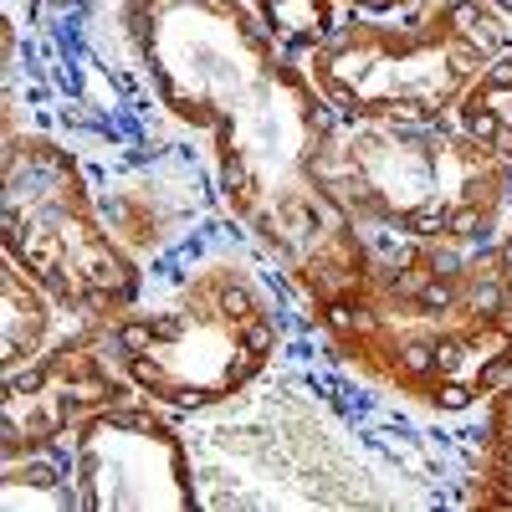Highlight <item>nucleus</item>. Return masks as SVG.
Listing matches in <instances>:
<instances>
[{
  "instance_id": "1",
  "label": "nucleus",
  "mask_w": 512,
  "mask_h": 512,
  "mask_svg": "<svg viewBox=\"0 0 512 512\" xmlns=\"http://www.w3.org/2000/svg\"><path fill=\"white\" fill-rule=\"evenodd\" d=\"M113 21L154 103L210 139L226 221L303 313L354 297L369 282V231L318 180L338 113L251 0H113Z\"/></svg>"
},
{
  "instance_id": "2",
  "label": "nucleus",
  "mask_w": 512,
  "mask_h": 512,
  "mask_svg": "<svg viewBox=\"0 0 512 512\" xmlns=\"http://www.w3.org/2000/svg\"><path fill=\"white\" fill-rule=\"evenodd\" d=\"M308 323L349 374L425 415L482 410L512 379V308L487 246L369 231V282Z\"/></svg>"
},
{
  "instance_id": "3",
  "label": "nucleus",
  "mask_w": 512,
  "mask_h": 512,
  "mask_svg": "<svg viewBox=\"0 0 512 512\" xmlns=\"http://www.w3.org/2000/svg\"><path fill=\"white\" fill-rule=\"evenodd\" d=\"M318 180L374 236L487 246L512 216V164L456 118H338Z\"/></svg>"
},
{
  "instance_id": "4",
  "label": "nucleus",
  "mask_w": 512,
  "mask_h": 512,
  "mask_svg": "<svg viewBox=\"0 0 512 512\" xmlns=\"http://www.w3.org/2000/svg\"><path fill=\"white\" fill-rule=\"evenodd\" d=\"M113 344L139 395L175 415H205L241 400L277 364L287 323L246 262L205 256L159 303L113 318Z\"/></svg>"
},
{
  "instance_id": "5",
  "label": "nucleus",
  "mask_w": 512,
  "mask_h": 512,
  "mask_svg": "<svg viewBox=\"0 0 512 512\" xmlns=\"http://www.w3.org/2000/svg\"><path fill=\"white\" fill-rule=\"evenodd\" d=\"M507 47L512 21L497 0H415L395 16L344 11L303 67L338 118L436 123L456 118L461 98Z\"/></svg>"
},
{
  "instance_id": "6",
  "label": "nucleus",
  "mask_w": 512,
  "mask_h": 512,
  "mask_svg": "<svg viewBox=\"0 0 512 512\" xmlns=\"http://www.w3.org/2000/svg\"><path fill=\"white\" fill-rule=\"evenodd\" d=\"M0 231L6 262L47 292L67 323H113L144 303V256H134L108 226L82 154L47 128L11 123Z\"/></svg>"
},
{
  "instance_id": "7",
  "label": "nucleus",
  "mask_w": 512,
  "mask_h": 512,
  "mask_svg": "<svg viewBox=\"0 0 512 512\" xmlns=\"http://www.w3.org/2000/svg\"><path fill=\"white\" fill-rule=\"evenodd\" d=\"M67 461L88 512H195L205 502L180 415L139 390L82 420Z\"/></svg>"
},
{
  "instance_id": "8",
  "label": "nucleus",
  "mask_w": 512,
  "mask_h": 512,
  "mask_svg": "<svg viewBox=\"0 0 512 512\" xmlns=\"http://www.w3.org/2000/svg\"><path fill=\"white\" fill-rule=\"evenodd\" d=\"M134 395L113 323H67L31 364L6 374L0 400V461L67 451L72 431L98 410Z\"/></svg>"
},
{
  "instance_id": "9",
  "label": "nucleus",
  "mask_w": 512,
  "mask_h": 512,
  "mask_svg": "<svg viewBox=\"0 0 512 512\" xmlns=\"http://www.w3.org/2000/svg\"><path fill=\"white\" fill-rule=\"evenodd\" d=\"M67 328L62 308L41 292L16 262L0 267V369H21L31 364L52 338Z\"/></svg>"
},
{
  "instance_id": "10",
  "label": "nucleus",
  "mask_w": 512,
  "mask_h": 512,
  "mask_svg": "<svg viewBox=\"0 0 512 512\" xmlns=\"http://www.w3.org/2000/svg\"><path fill=\"white\" fill-rule=\"evenodd\" d=\"M461 507L512 512V379L482 400L472 472L461 477Z\"/></svg>"
},
{
  "instance_id": "11",
  "label": "nucleus",
  "mask_w": 512,
  "mask_h": 512,
  "mask_svg": "<svg viewBox=\"0 0 512 512\" xmlns=\"http://www.w3.org/2000/svg\"><path fill=\"white\" fill-rule=\"evenodd\" d=\"M0 502H6V512H26V507L67 512V507H82L67 451H41V456L6 461V472H0Z\"/></svg>"
},
{
  "instance_id": "12",
  "label": "nucleus",
  "mask_w": 512,
  "mask_h": 512,
  "mask_svg": "<svg viewBox=\"0 0 512 512\" xmlns=\"http://www.w3.org/2000/svg\"><path fill=\"white\" fill-rule=\"evenodd\" d=\"M456 123L512 164V47L477 77V88L461 98Z\"/></svg>"
},
{
  "instance_id": "13",
  "label": "nucleus",
  "mask_w": 512,
  "mask_h": 512,
  "mask_svg": "<svg viewBox=\"0 0 512 512\" xmlns=\"http://www.w3.org/2000/svg\"><path fill=\"white\" fill-rule=\"evenodd\" d=\"M251 11L262 16V26L282 41V47L303 62L333 36V26L344 21L338 0H251Z\"/></svg>"
},
{
  "instance_id": "14",
  "label": "nucleus",
  "mask_w": 512,
  "mask_h": 512,
  "mask_svg": "<svg viewBox=\"0 0 512 512\" xmlns=\"http://www.w3.org/2000/svg\"><path fill=\"white\" fill-rule=\"evenodd\" d=\"M487 256H492L497 282H502V297H507V308H512V216H507V221H502V231L487 241Z\"/></svg>"
},
{
  "instance_id": "15",
  "label": "nucleus",
  "mask_w": 512,
  "mask_h": 512,
  "mask_svg": "<svg viewBox=\"0 0 512 512\" xmlns=\"http://www.w3.org/2000/svg\"><path fill=\"white\" fill-rule=\"evenodd\" d=\"M344 11H359V16H395V11H410L415 0H338Z\"/></svg>"
},
{
  "instance_id": "16",
  "label": "nucleus",
  "mask_w": 512,
  "mask_h": 512,
  "mask_svg": "<svg viewBox=\"0 0 512 512\" xmlns=\"http://www.w3.org/2000/svg\"><path fill=\"white\" fill-rule=\"evenodd\" d=\"M497 6H502V16H507V21H512V0H497Z\"/></svg>"
}]
</instances>
